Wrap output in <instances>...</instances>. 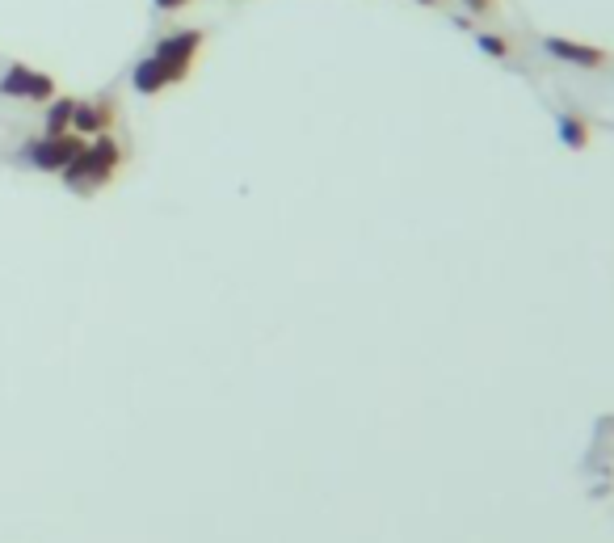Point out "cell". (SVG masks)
Listing matches in <instances>:
<instances>
[{
	"label": "cell",
	"instance_id": "4fadbf2b",
	"mask_svg": "<svg viewBox=\"0 0 614 543\" xmlns=\"http://www.w3.org/2000/svg\"><path fill=\"white\" fill-rule=\"evenodd\" d=\"M421 5H438V0H421Z\"/></svg>",
	"mask_w": 614,
	"mask_h": 543
},
{
	"label": "cell",
	"instance_id": "7a4b0ae2",
	"mask_svg": "<svg viewBox=\"0 0 614 543\" xmlns=\"http://www.w3.org/2000/svg\"><path fill=\"white\" fill-rule=\"evenodd\" d=\"M85 148V139L76 131H64V135H43V139H30L26 144V160L34 169H47V173H64L72 160Z\"/></svg>",
	"mask_w": 614,
	"mask_h": 543
},
{
	"label": "cell",
	"instance_id": "30bf717a",
	"mask_svg": "<svg viewBox=\"0 0 614 543\" xmlns=\"http://www.w3.org/2000/svg\"><path fill=\"white\" fill-rule=\"evenodd\" d=\"M476 43H480L484 55H493V59H505L509 55V43H505L501 34H476Z\"/></svg>",
	"mask_w": 614,
	"mask_h": 543
},
{
	"label": "cell",
	"instance_id": "9c48e42d",
	"mask_svg": "<svg viewBox=\"0 0 614 543\" xmlns=\"http://www.w3.org/2000/svg\"><path fill=\"white\" fill-rule=\"evenodd\" d=\"M72 114H76L72 97H51V106H47V131L43 135H64V131H72Z\"/></svg>",
	"mask_w": 614,
	"mask_h": 543
},
{
	"label": "cell",
	"instance_id": "3957f363",
	"mask_svg": "<svg viewBox=\"0 0 614 543\" xmlns=\"http://www.w3.org/2000/svg\"><path fill=\"white\" fill-rule=\"evenodd\" d=\"M0 93L17 97V102H51L55 97V76L38 72L30 64H9L5 76H0Z\"/></svg>",
	"mask_w": 614,
	"mask_h": 543
},
{
	"label": "cell",
	"instance_id": "8992f818",
	"mask_svg": "<svg viewBox=\"0 0 614 543\" xmlns=\"http://www.w3.org/2000/svg\"><path fill=\"white\" fill-rule=\"evenodd\" d=\"M114 114L118 106L110 97H93V102H76V114H72V131L80 139H93V135H106L114 127Z\"/></svg>",
	"mask_w": 614,
	"mask_h": 543
},
{
	"label": "cell",
	"instance_id": "277c9868",
	"mask_svg": "<svg viewBox=\"0 0 614 543\" xmlns=\"http://www.w3.org/2000/svg\"><path fill=\"white\" fill-rule=\"evenodd\" d=\"M202 43H207V34H202V30H177V34H165V38H160L152 55L160 59V64H169L181 80H190Z\"/></svg>",
	"mask_w": 614,
	"mask_h": 543
},
{
	"label": "cell",
	"instance_id": "7c38bea8",
	"mask_svg": "<svg viewBox=\"0 0 614 543\" xmlns=\"http://www.w3.org/2000/svg\"><path fill=\"white\" fill-rule=\"evenodd\" d=\"M472 13H493V0H463Z\"/></svg>",
	"mask_w": 614,
	"mask_h": 543
},
{
	"label": "cell",
	"instance_id": "ba28073f",
	"mask_svg": "<svg viewBox=\"0 0 614 543\" xmlns=\"http://www.w3.org/2000/svg\"><path fill=\"white\" fill-rule=\"evenodd\" d=\"M556 131H560V144L564 148H572V152L589 148V123H585L581 114H560L556 118Z\"/></svg>",
	"mask_w": 614,
	"mask_h": 543
},
{
	"label": "cell",
	"instance_id": "5b68a950",
	"mask_svg": "<svg viewBox=\"0 0 614 543\" xmlns=\"http://www.w3.org/2000/svg\"><path fill=\"white\" fill-rule=\"evenodd\" d=\"M543 51L551 59H560V64H572V68H602L610 59V51L593 47V43H577V38H560V34H547Z\"/></svg>",
	"mask_w": 614,
	"mask_h": 543
},
{
	"label": "cell",
	"instance_id": "52a82bcc",
	"mask_svg": "<svg viewBox=\"0 0 614 543\" xmlns=\"http://www.w3.org/2000/svg\"><path fill=\"white\" fill-rule=\"evenodd\" d=\"M131 85H135L143 97H156L160 89L181 85V76H177L169 64H160L156 55H148V59H139V64H135V72H131Z\"/></svg>",
	"mask_w": 614,
	"mask_h": 543
},
{
	"label": "cell",
	"instance_id": "8fae6325",
	"mask_svg": "<svg viewBox=\"0 0 614 543\" xmlns=\"http://www.w3.org/2000/svg\"><path fill=\"white\" fill-rule=\"evenodd\" d=\"M152 5H156L160 13H177V9H186L190 0H152Z\"/></svg>",
	"mask_w": 614,
	"mask_h": 543
},
{
	"label": "cell",
	"instance_id": "6da1fadb",
	"mask_svg": "<svg viewBox=\"0 0 614 543\" xmlns=\"http://www.w3.org/2000/svg\"><path fill=\"white\" fill-rule=\"evenodd\" d=\"M118 165H122V144L106 131V135H93L59 177L68 181V190L85 194V190H97V186H106V181H114Z\"/></svg>",
	"mask_w": 614,
	"mask_h": 543
}]
</instances>
